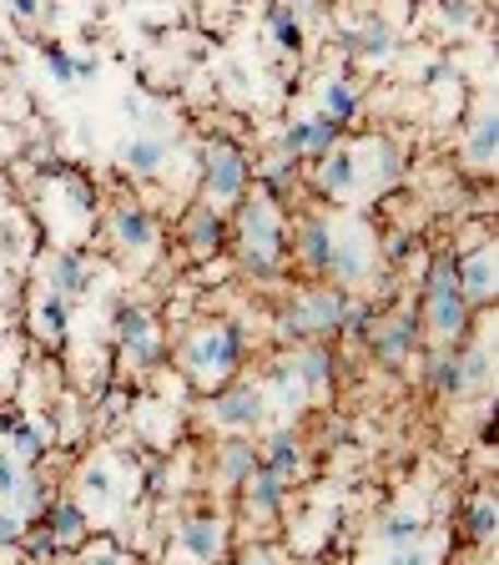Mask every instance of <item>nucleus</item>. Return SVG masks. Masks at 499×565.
Masks as SVG:
<instances>
[{"instance_id":"7c9ffc66","label":"nucleus","mask_w":499,"mask_h":565,"mask_svg":"<svg viewBox=\"0 0 499 565\" xmlns=\"http://www.w3.org/2000/svg\"><path fill=\"white\" fill-rule=\"evenodd\" d=\"M273 26H277V46H283V51H298L302 31H298V21H293L288 5H273Z\"/></svg>"},{"instance_id":"aec40b11","label":"nucleus","mask_w":499,"mask_h":565,"mask_svg":"<svg viewBox=\"0 0 499 565\" xmlns=\"http://www.w3.org/2000/svg\"><path fill=\"white\" fill-rule=\"evenodd\" d=\"M51 545H76L81 540V526H86V520H81V510L76 505H56L51 510Z\"/></svg>"},{"instance_id":"7ed1b4c3","label":"nucleus","mask_w":499,"mask_h":565,"mask_svg":"<svg viewBox=\"0 0 499 565\" xmlns=\"http://www.w3.org/2000/svg\"><path fill=\"white\" fill-rule=\"evenodd\" d=\"M237 358H242V329H237V323H223V329H212L187 343V368H192V379H202V384L223 379Z\"/></svg>"},{"instance_id":"412c9836","label":"nucleus","mask_w":499,"mask_h":565,"mask_svg":"<svg viewBox=\"0 0 499 565\" xmlns=\"http://www.w3.org/2000/svg\"><path fill=\"white\" fill-rule=\"evenodd\" d=\"M470 162H474V167H495V117H479V121H474Z\"/></svg>"},{"instance_id":"cd10ccee","label":"nucleus","mask_w":499,"mask_h":565,"mask_svg":"<svg viewBox=\"0 0 499 565\" xmlns=\"http://www.w3.org/2000/svg\"><path fill=\"white\" fill-rule=\"evenodd\" d=\"M117 333H121V343L146 339V333H152V318H146L142 308H121V314H117Z\"/></svg>"},{"instance_id":"473e14b6","label":"nucleus","mask_w":499,"mask_h":565,"mask_svg":"<svg viewBox=\"0 0 499 565\" xmlns=\"http://www.w3.org/2000/svg\"><path fill=\"white\" fill-rule=\"evenodd\" d=\"M15 455L36 460V455H40V434H36V429H15Z\"/></svg>"},{"instance_id":"9d476101","label":"nucleus","mask_w":499,"mask_h":565,"mask_svg":"<svg viewBox=\"0 0 499 565\" xmlns=\"http://www.w3.org/2000/svg\"><path fill=\"white\" fill-rule=\"evenodd\" d=\"M162 157H167V142H162V137H136V142L121 146V167L136 172V177H152V172L162 167Z\"/></svg>"},{"instance_id":"c9c22d12","label":"nucleus","mask_w":499,"mask_h":565,"mask_svg":"<svg viewBox=\"0 0 499 565\" xmlns=\"http://www.w3.org/2000/svg\"><path fill=\"white\" fill-rule=\"evenodd\" d=\"M444 15H449V21H460V26H470V21H474V11H470V5H460V0H444Z\"/></svg>"},{"instance_id":"9b49d317","label":"nucleus","mask_w":499,"mask_h":565,"mask_svg":"<svg viewBox=\"0 0 499 565\" xmlns=\"http://www.w3.org/2000/svg\"><path fill=\"white\" fill-rule=\"evenodd\" d=\"M242 485H248V510L252 515H273L277 510V499H283V474H273V470L258 474L252 470Z\"/></svg>"},{"instance_id":"4468645a","label":"nucleus","mask_w":499,"mask_h":565,"mask_svg":"<svg viewBox=\"0 0 499 565\" xmlns=\"http://www.w3.org/2000/svg\"><path fill=\"white\" fill-rule=\"evenodd\" d=\"M333 248H338V243L329 237V227H323V223H308V227H302L298 252H302V263H308V268H318V273H329Z\"/></svg>"},{"instance_id":"39448f33","label":"nucleus","mask_w":499,"mask_h":565,"mask_svg":"<svg viewBox=\"0 0 499 565\" xmlns=\"http://www.w3.org/2000/svg\"><path fill=\"white\" fill-rule=\"evenodd\" d=\"M248 187V162L233 146H212L207 152V192L212 198H242Z\"/></svg>"},{"instance_id":"2eb2a0df","label":"nucleus","mask_w":499,"mask_h":565,"mask_svg":"<svg viewBox=\"0 0 499 565\" xmlns=\"http://www.w3.org/2000/svg\"><path fill=\"white\" fill-rule=\"evenodd\" d=\"M111 227H117V237L127 243V248H136V252L152 248V237H157L152 233V217H146L142 208H121L117 217H111Z\"/></svg>"},{"instance_id":"dca6fc26","label":"nucleus","mask_w":499,"mask_h":565,"mask_svg":"<svg viewBox=\"0 0 499 565\" xmlns=\"http://www.w3.org/2000/svg\"><path fill=\"white\" fill-rule=\"evenodd\" d=\"M258 470V455H252L248 439H233V445H223V460H217V474H223L227 485H242L248 474Z\"/></svg>"},{"instance_id":"0eeeda50","label":"nucleus","mask_w":499,"mask_h":565,"mask_svg":"<svg viewBox=\"0 0 499 565\" xmlns=\"http://www.w3.org/2000/svg\"><path fill=\"white\" fill-rule=\"evenodd\" d=\"M333 137H338V121L313 117V121H293L288 132H283V146H288L293 157H298V152H329Z\"/></svg>"},{"instance_id":"f3484780","label":"nucleus","mask_w":499,"mask_h":565,"mask_svg":"<svg viewBox=\"0 0 499 565\" xmlns=\"http://www.w3.org/2000/svg\"><path fill=\"white\" fill-rule=\"evenodd\" d=\"M343 46H348V51H358V56H373V61H383V56L394 51V36H389V26H379V21H373V26H364V31H348V36H343Z\"/></svg>"},{"instance_id":"393cba45","label":"nucleus","mask_w":499,"mask_h":565,"mask_svg":"<svg viewBox=\"0 0 499 565\" xmlns=\"http://www.w3.org/2000/svg\"><path fill=\"white\" fill-rule=\"evenodd\" d=\"M323 106H329V117H333V121H348V117H354V106H358L354 86H348V81H329V92H323Z\"/></svg>"},{"instance_id":"58836bf2","label":"nucleus","mask_w":499,"mask_h":565,"mask_svg":"<svg viewBox=\"0 0 499 565\" xmlns=\"http://www.w3.org/2000/svg\"><path fill=\"white\" fill-rule=\"evenodd\" d=\"M15 11H21V15H36V11H40V0H15Z\"/></svg>"},{"instance_id":"c756f323","label":"nucleus","mask_w":499,"mask_h":565,"mask_svg":"<svg viewBox=\"0 0 499 565\" xmlns=\"http://www.w3.org/2000/svg\"><path fill=\"white\" fill-rule=\"evenodd\" d=\"M383 540L404 551V545H414V540H419V520H414V515H394V520L383 526Z\"/></svg>"},{"instance_id":"6ab92c4d","label":"nucleus","mask_w":499,"mask_h":565,"mask_svg":"<svg viewBox=\"0 0 499 565\" xmlns=\"http://www.w3.org/2000/svg\"><path fill=\"white\" fill-rule=\"evenodd\" d=\"M293 374L302 379V389H323V384L333 379V358L323 354V349H308V354L293 364Z\"/></svg>"},{"instance_id":"ddd939ff","label":"nucleus","mask_w":499,"mask_h":565,"mask_svg":"<svg viewBox=\"0 0 499 565\" xmlns=\"http://www.w3.org/2000/svg\"><path fill=\"white\" fill-rule=\"evenodd\" d=\"M187 243H192L198 252H217L223 248V217H217L212 208H198L192 217H187Z\"/></svg>"},{"instance_id":"a211bd4d","label":"nucleus","mask_w":499,"mask_h":565,"mask_svg":"<svg viewBox=\"0 0 499 565\" xmlns=\"http://www.w3.org/2000/svg\"><path fill=\"white\" fill-rule=\"evenodd\" d=\"M182 545L198 561H212V555L223 551V530H217V520H192V526L182 530Z\"/></svg>"},{"instance_id":"e433bc0d","label":"nucleus","mask_w":499,"mask_h":565,"mask_svg":"<svg viewBox=\"0 0 499 565\" xmlns=\"http://www.w3.org/2000/svg\"><path fill=\"white\" fill-rule=\"evenodd\" d=\"M389 565H429V561H424V555H419V551H408V545H404V551H399V555H394V561H389Z\"/></svg>"},{"instance_id":"f8f14e48","label":"nucleus","mask_w":499,"mask_h":565,"mask_svg":"<svg viewBox=\"0 0 499 565\" xmlns=\"http://www.w3.org/2000/svg\"><path fill=\"white\" fill-rule=\"evenodd\" d=\"M46 278H51L56 293H76L92 283V273H86V263H81L76 252H56L51 263H46Z\"/></svg>"},{"instance_id":"1a4fd4ad","label":"nucleus","mask_w":499,"mask_h":565,"mask_svg":"<svg viewBox=\"0 0 499 565\" xmlns=\"http://www.w3.org/2000/svg\"><path fill=\"white\" fill-rule=\"evenodd\" d=\"M460 293L464 298H474V303L495 298V258H489V248H479L470 263L460 268Z\"/></svg>"},{"instance_id":"4be33fe9","label":"nucleus","mask_w":499,"mask_h":565,"mask_svg":"<svg viewBox=\"0 0 499 565\" xmlns=\"http://www.w3.org/2000/svg\"><path fill=\"white\" fill-rule=\"evenodd\" d=\"M268 470L283 474V480L298 470V445H293V434H273V439H268Z\"/></svg>"},{"instance_id":"bb28decb","label":"nucleus","mask_w":499,"mask_h":565,"mask_svg":"<svg viewBox=\"0 0 499 565\" xmlns=\"http://www.w3.org/2000/svg\"><path fill=\"white\" fill-rule=\"evenodd\" d=\"M46 67H51V76L61 81V86H71V81H76L81 71H86V61H71V56L61 51V46H46Z\"/></svg>"},{"instance_id":"4c0bfd02","label":"nucleus","mask_w":499,"mask_h":565,"mask_svg":"<svg viewBox=\"0 0 499 565\" xmlns=\"http://www.w3.org/2000/svg\"><path fill=\"white\" fill-rule=\"evenodd\" d=\"M242 565H273V555H263V551H248V555H242Z\"/></svg>"},{"instance_id":"20e7f679","label":"nucleus","mask_w":499,"mask_h":565,"mask_svg":"<svg viewBox=\"0 0 499 565\" xmlns=\"http://www.w3.org/2000/svg\"><path fill=\"white\" fill-rule=\"evenodd\" d=\"M338 323H343V298L329 289H318V293H302L288 308L283 333H288V339H298V333H338Z\"/></svg>"},{"instance_id":"6e6552de","label":"nucleus","mask_w":499,"mask_h":565,"mask_svg":"<svg viewBox=\"0 0 499 565\" xmlns=\"http://www.w3.org/2000/svg\"><path fill=\"white\" fill-rule=\"evenodd\" d=\"M373 339V354L379 358H389V364H399V358L414 349V339H419V329H414V318L408 314H399V318H389L379 333H368Z\"/></svg>"},{"instance_id":"f257e3e1","label":"nucleus","mask_w":499,"mask_h":565,"mask_svg":"<svg viewBox=\"0 0 499 565\" xmlns=\"http://www.w3.org/2000/svg\"><path fill=\"white\" fill-rule=\"evenodd\" d=\"M429 323L439 339H460L470 323V298L460 293V263L439 258L429 273Z\"/></svg>"},{"instance_id":"a878e982","label":"nucleus","mask_w":499,"mask_h":565,"mask_svg":"<svg viewBox=\"0 0 499 565\" xmlns=\"http://www.w3.org/2000/svg\"><path fill=\"white\" fill-rule=\"evenodd\" d=\"M40 333H46V339H61V333H67V293H51V298L40 303Z\"/></svg>"},{"instance_id":"c85d7f7f","label":"nucleus","mask_w":499,"mask_h":565,"mask_svg":"<svg viewBox=\"0 0 499 565\" xmlns=\"http://www.w3.org/2000/svg\"><path fill=\"white\" fill-rule=\"evenodd\" d=\"M495 526H499L495 499H479V505L470 510V535H474V540H489V535H495Z\"/></svg>"},{"instance_id":"423d86ee","label":"nucleus","mask_w":499,"mask_h":565,"mask_svg":"<svg viewBox=\"0 0 499 565\" xmlns=\"http://www.w3.org/2000/svg\"><path fill=\"white\" fill-rule=\"evenodd\" d=\"M212 420L233 424V429H252V424L263 420V395H258V389H227V395L212 404Z\"/></svg>"},{"instance_id":"5701e85b","label":"nucleus","mask_w":499,"mask_h":565,"mask_svg":"<svg viewBox=\"0 0 499 565\" xmlns=\"http://www.w3.org/2000/svg\"><path fill=\"white\" fill-rule=\"evenodd\" d=\"M318 177H323V187H329V192H348V187H354V157H348V152H333V157L323 162V172H318Z\"/></svg>"},{"instance_id":"f704fd0d","label":"nucleus","mask_w":499,"mask_h":565,"mask_svg":"<svg viewBox=\"0 0 499 565\" xmlns=\"http://www.w3.org/2000/svg\"><path fill=\"white\" fill-rule=\"evenodd\" d=\"M81 485L92 490V495H106V490H111V474H106L102 464H96V470H86V480H81Z\"/></svg>"},{"instance_id":"2f4dec72","label":"nucleus","mask_w":499,"mask_h":565,"mask_svg":"<svg viewBox=\"0 0 499 565\" xmlns=\"http://www.w3.org/2000/svg\"><path fill=\"white\" fill-rule=\"evenodd\" d=\"M21 495V464L11 455H0V499H15Z\"/></svg>"},{"instance_id":"72a5a7b5","label":"nucleus","mask_w":499,"mask_h":565,"mask_svg":"<svg viewBox=\"0 0 499 565\" xmlns=\"http://www.w3.org/2000/svg\"><path fill=\"white\" fill-rule=\"evenodd\" d=\"M11 540H21V515L0 510V545H11Z\"/></svg>"},{"instance_id":"f03ea898","label":"nucleus","mask_w":499,"mask_h":565,"mask_svg":"<svg viewBox=\"0 0 499 565\" xmlns=\"http://www.w3.org/2000/svg\"><path fill=\"white\" fill-rule=\"evenodd\" d=\"M277 252H283V223H277V212L268 208L263 198L242 202V263H248L252 273H273Z\"/></svg>"},{"instance_id":"b1692460","label":"nucleus","mask_w":499,"mask_h":565,"mask_svg":"<svg viewBox=\"0 0 499 565\" xmlns=\"http://www.w3.org/2000/svg\"><path fill=\"white\" fill-rule=\"evenodd\" d=\"M429 379L439 384L444 395H464V389H470V384H464V364H460V358H433Z\"/></svg>"}]
</instances>
